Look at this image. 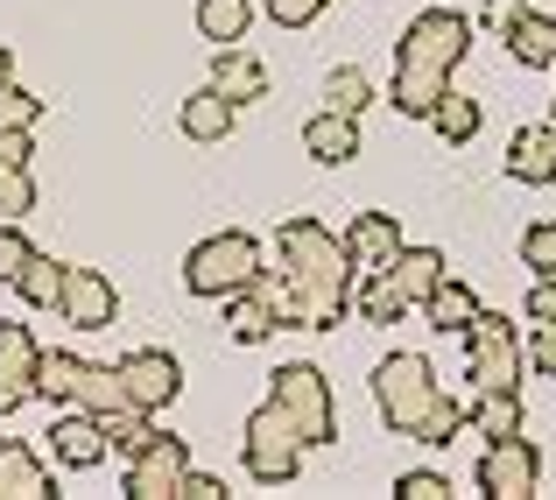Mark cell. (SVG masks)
<instances>
[{"instance_id":"6da1fadb","label":"cell","mask_w":556,"mask_h":500,"mask_svg":"<svg viewBox=\"0 0 556 500\" xmlns=\"http://www.w3.org/2000/svg\"><path fill=\"white\" fill-rule=\"evenodd\" d=\"M275 254H282V283H289V325L303 332H339L353 311V254H345L339 233H325L317 218H289L275 233Z\"/></svg>"},{"instance_id":"7a4b0ae2","label":"cell","mask_w":556,"mask_h":500,"mask_svg":"<svg viewBox=\"0 0 556 500\" xmlns=\"http://www.w3.org/2000/svg\"><path fill=\"white\" fill-rule=\"evenodd\" d=\"M36 395L56 409H85V416H106V409H135L121 388V374L99 360H78V352H42V374H36Z\"/></svg>"},{"instance_id":"3957f363","label":"cell","mask_w":556,"mask_h":500,"mask_svg":"<svg viewBox=\"0 0 556 500\" xmlns=\"http://www.w3.org/2000/svg\"><path fill=\"white\" fill-rule=\"evenodd\" d=\"M303 437H296V423L282 416V402H261L254 416H247V437H240V465H247V479H261V487H289V479L303 473Z\"/></svg>"},{"instance_id":"277c9868","label":"cell","mask_w":556,"mask_h":500,"mask_svg":"<svg viewBox=\"0 0 556 500\" xmlns=\"http://www.w3.org/2000/svg\"><path fill=\"white\" fill-rule=\"evenodd\" d=\"M254 275H261V240L254 233H212V240L190 247V261H184L190 297H212V303H226L232 289H247Z\"/></svg>"},{"instance_id":"5b68a950","label":"cell","mask_w":556,"mask_h":500,"mask_svg":"<svg viewBox=\"0 0 556 500\" xmlns=\"http://www.w3.org/2000/svg\"><path fill=\"white\" fill-rule=\"evenodd\" d=\"M374 402H380V416H388V430H394V437H416L422 409L437 402V374H430V360H422V352H388V360L374 366Z\"/></svg>"},{"instance_id":"8992f818","label":"cell","mask_w":556,"mask_h":500,"mask_svg":"<svg viewBox=\"0 0 556 500\" xmlns=\"http://www.w3.org/2000/svg\"><path fill=\"white\" fill-rule=\"evenodd\" d=\"M268 380H275V395H268V402H282V416L296 423V437H303L311 451L339 437V409H331V380L317 374L311 360H296V366H275Z\"/></svg>"},{"instance_id":"52a82bcc","label":"cell","mask_w":556,"mask_h":500,"mask_svg":"<svg viewBox=\"0 0 556 500\" xmlns=\"http://www.w3.org/2000/svg\"><path fill=\"white\" fill-rule=\"evenodd\" d=\"M521 366H529V352H521V338L501 311H479L465 325V380L472 388H515Z\"/></svg>"},{"instance_id":"ba28073f","label":"cell","mask_w":556,"mask_h":500,"mask_svg":"<svg viewBox=\"0 0 556 500\" xmlns=\"http://www.w3.org/2000/svg\"><path fill=\"white\" fill-rule=\"evenodd\" d=\"M472 50V22L451 8H430L416 14V22L402 28V50H394V64H422V71H458V57Z\"/></svg>"},{"instance_id":"9c48e42d","label":"cell","mask_w":556,"mask_h":500,"mask_svg":"<svg viewBox=\"0 0 556 500\" xmlns=\"http://www.w3.org/2000/svg\"><path fill=\"white\" fill-rule=\"evenodd\" d=\"M226 325H232V338L240 346H261V338H275L289 325V283L275 268H261L247 289H232L226 297Z\"/></svg>"},{"instance_id":"30bf717a","label":"cell","mask_w":556,"mask_h":500,"mask_svg":"<svg viewBox=\"0 0 556 500\" xmlns=\"http://www.w3.org/2000/svg\"><path fill=\"white\" fill-rule=\"evenodd\" d=\"M472 479H479V493H486V500H529L535 479H543V451H535L521 430L515 437H493Z\"/></svg>"},{"instance_id":"8fae6325","label":"cell","mask_w":556,"mask_h":500,"mask_svg":"<svg viewBox=\"0 0 556 500\" xmlns=\"http://www.w3.org/2000/svg\"><path fill=\"white\" fill-rule=\"evenodd\" d=\"M184 473H190L184 437H163V430H155L149 445L127 459V500H177L184 493Z\"/></svg>"},{"instance_id":"7c38bea8","label":"cell","mask_w":556,"mask_h":500,"mask_svg":"<svg viewBox=\"0 0 556 500\" xmlns=\"http://www.w3.org/2000/svg\"><path fill=\"white\" fill-rule=\"evenodd\" d=\"M113 374H121V388H127V402L135 409H169L177 402V388H184V366H177V352H155V346H141V352H127L121 366H113Z\"/></svg>"},{"instance_id":"4fadbf2b","label":"cell","mask_w":556,"mask_h":500,"mask_svg":"<svg viewBox=\"0 0 556 500\" xmlns=\"http://www.w3.org/2000/svg\"><path fill=\"white\" fill-rule=\"evenodd\" d=\"M56 317L78 332H113V317H121V297H113V283L99 268H64V297H56Z\"/></svg>"},{"instance_id":"5bb4252c","label":"cell","mask_w":556,"mask_h":500,"mask_svg":"<svg viewBox=\"0 0 556 500\" xmlns=\"http://www.w3.org/2000/svg\"><path fill=\"white\" fill-rule=\"evenodd\" d=\"M36 374H42V346L28 325H0V416H14V409L36 395Z\"/></svg>"},{"instance_id":"9a60e30c","label":"cell","mask_w":556,"mask_h":500,"mask_svg":"<svg viewBox=\"0 0 556 500\" xmlns=\"http://www.w3.org/2000/svg\"><path fill=\"white\" fill-rule=\"evenodd\" d=\"M507 176H515V184H529V190L556 184V121L521 127V135L507 141Z\"/></svg>"},{"instance_id":"2e32d148","label":"cell","mask_w":556,"mask_h":500,"mask_svg":"<svg viewBox=\"0 0 556 500\" xmlns=\"http://www.w3.org/2000/svg\"><path fill=\"white\" fill-rule=\"evenodd\" d=\"M394 247H402V226H394V212H359L353 226H345V254H353V268H359V275L388 268Z\"/></svg>"},{"instance_id":"e0dca14e","label":"cell","mask_w":556,"mask_h":500,"mask_svg":"<svg viewBox=\"0 0 556 500\" xmlns=\"http://www.w3.org/2000/svg\"><path fill=\"white\" fill-rule=\"evenodd\" d=\"M50 451H56V465H71V473H92V465L106 459V430H99V416L71 409V416H56Z\"/></svg>"},{"instance_id":"ac0fdd59","label":"cell","mask_w":556,"mask_h":500,"mask_svg":"<svg viewBox=\"0 0 556 500\" xmlns=\"http://www.w3.org/2000/svg\"><path fill=\"white\" fill-rule=\"evenodd\" d=\"M50 465L22 445V437H0V500H50Z\"/></svg>"},{"instance_id":"d6986e66","label":"cell","mask_w":556,"mask_h":500,"mask_svg":"<svg viewBox=\"0 0 556 500\" xmlns=\"http://www.w3.org/2000/svg\"><path fill=\"white\" fill-rule=\"evenodd\" d=\"M444 275H451V268H444V254H437V247H394V261H388V283L408 297V311H416V303L430 297Z\"/></svg>"},{"instance_id":"ffe728a7","label":"cell","mask_w":556,"mask_h":500,"mask_svg":"<svg viewBox=\"0 0 556 500\" xmlns=\"http://www.w3.org/2000/svg\"><path fill=\"white\" fill-rule=\"evenodd\" d=\"M507 57H515V64H529V71H556V22L521 8L515 22H507Z\"/></svg>"},{"instance_id":"44dd1931","label":"cell","mask_w":556,"mask_h":500,"mask_svg":"<svg viewBox=\"0 0 556 500\" xmlns=\"http://www.w3.org/2000/svg\"><path fill=\"white\" fill-rule=\"evenodd\" d=\"M303 149H311L317 163H331V170L353 163V155H359V121H353V113H331V107H325L311 127H303Z\"/></svg>"},{"instance_id":"7402d4cb","label":"cell","mask_w":556,"mask_h":500,"mask_svg":"<svg viewBox=\"0 0 556 500\" xmlns=\"http://www.w3.org/2000/svg\"><path fill=\"white\" fill-rule=\"evenodd\" d=\"M451 92V71H422V64H394V113L430 121V107Z\"/></svg>"},{"instance_id":"603a6c76","label":"cell","mask_w":556,"mask_h":500,"mask_svg":"<svg viewBox=\"0 0 556 500\" xmlns=\"http://www.w3.org/2000/svg\"><path fill=\"white\" fill-rule=\"evenodd\" d=\"M232 121H240V107H232L218 85H204V92L184 99V135H190V141H226Z\"/></svg>"},{"instance_id":"cb8c5ba5","label":"cell","mask_w":556,"mask_h":500,"mask_svg":"<svg viewBox=\"0 0 556 500\" xmlns=\"http://www.w3.org/2000/svg\"><path fill=\"white\" fill-rule=\"evenodd\" d=\"M416 311L430 317V332H458V338H465V325H472V317H479V297H472V289L458 283V275H444V283H437L430 297L416 303Z\"/></svg>"},{"instance_id":"d4e9b609","label":"cell","mask_w":556,"mask_h":500,"mask_svg":"<svg viewBox=\"0 0 556 500\" xmlns=\"http://www.w3.org/2000/svg\"><path fill=\"white\" fill-rule=\"evenodd\" d=\"M212 85L232 99V107H247V99H261V92H268V71H261L247 50H232V42H226V50L212 57Z\"/></svg>"},{"instance_id":"484cf974","label":"cell","mask_w":556,"mask_h":500,"mask_svg":"<svg viewBox=\"0 0 556 500\" xmlns=\"http://www.w3.org/2000/svg\"><path fill=\"white\" fill-rule=\"evenodd\" d=\"M465 423H472L479 437H515L521 430V395L515 388H479V402L465 409Z\"/></svg>"},{"instance_id":"4316f807","label":"cell","mask_w":556,"mask_h":500,"mask_svg":"<svg viewBox=\"0 0 556 500\" xmlns=\"http://www.w3.org/2000/svg\"><path fill=\"white\" fill-rule=\"evenodd\" d=\"M14 289H22V303H36V311H56V297H64V261L56 254H28L22 275H14Z\"/></svg>"},{"instance_id":"83f0119b","label":"cell","mask_w":556,"mask_h":500,"mask_svg":"<svg viewBox=\"0 0 556 500\" xmlns=\"http://www.w3.org/2000/svg\"><path fill=\"white\" fill-rule=\"evenodd\" d=\"M353 311L367 317V325H402V317H408V297L388 283V268H374V275H367V289L353 297Z\"/></svg>"},{"instance_id":"f1b7e54d","label":"cell","mask_w":556,"mask_h":500,"mask_svg":"<svg viewBox=\"0 0 556 500\" xmlns=\"http://www.w3.org/2000/svg\"><path fill=\"white\" fill-rule=\"evenodd\" d=\"M247 22H254V8L247 0H198V28H204V42H240L247 36Z\"/></svg>"},{"instance_id":"f546056e","label":"cell","mask_w":556,"mask_h":500,"mask_svg":"<svg viewBox=\"0 0 556 500\" xmlns=\"http://www.w3.org/2000/svg\"><path fill=\"white\" fill-rule=\"evenodd\" d=\"M99 430H106V451L135 459V451L155 437V423H149V409H106V416H99Z\"/></svg>"},{"instance_id":"4dcf8cb0","label":"cell","mask_w":556,"mask_h":500,"mask_svg":"<svg viewBox=\"0 0 556 500\" xmlns=\"http://www.w3.org/2000/svg\"><path fill=\"white\" fill-rule=\"evenodd\" d=\"M367 99H374V85H367V71H359V64H339L325 78V107L331 113H353V121H359V113H367Z\"/></svg>"},{"instance_id":"1f68e13d","label":"cell","mask_w":556,"mask_h":500,"mask_svg":"<svg viewBox=\"0 0 556 500\" xmlns=\"http://www.w3.org/2000/svg\"><path fill=\"white\" fill-rule=\"evenodd\" d=\"M430 127H437L444 141H472V135H479V107H472L465 92H444V99L430 107Z\"/></svg>"},{"instance_id":"d6a6232c","label":"cell","mask_w":556,"mask_h":500,"mask_svg":"<svg viewBox=\"0 0 556 500\" xmlns=\"http://www.w3.org/2000/svg\"><path fill=\"white\" fill-rule=\"evenodd\" d=\"M458 430H465V409L451 402L444 388H437V402L422 409V423H416V445H451V437H458Z\"/></svg>"},{"instance_id":"836d02e7","label":"cell","mask_w":556,"mask_h":500,"mask_svg":"<svg viewBox=\"0 0 556 500\" xmlns=\"http://www.w3.org/2000/svg\"><path fill=\"white\" fill-rule=\"evenodd\" d=\"M521 261H529L535 275H556V226L549 218H535V226L521 233Z\"/></svg>"},{"instance_id":"e575fe53","label":"cell","mask_w":556,"mask_h":500,"mask_svg":"<svg viewBox=\"0 0 556 500\" xmlns=\"http://www.w3.org/2000/svg\"><path fill=\"white\" fill-rule=\"evenodd\" d=\"M42 121V99L22 92V85H0V127H36Z\"/></svg>"},{"instance_id":"d590c367","label":"cell","mask_w":556,"mask_h":500,"mask_svg":"<svg viewBox=\"0 0 556 500\" xmlns=\"http://www.w3.org/2000/svg\"><path fill=\"white\" fill-rule=\"evenodd\" d=\"M36 204V184H28V163L22 170H0V218H22Z\"/></svg>"},{"instance_id":"8d00e7d4","label":"cell","mask_w":556,"mask_h":500,"mask_svg":"<svg viewBox=\"0 0 556 500\" xmlns=\"http://www.w3.org/2000/svg\"><path fill=\"white\" fill-rule=\"evenodd\" d=\"M325 8H339V0H268V14H275V28H311Z\"/></svg>"},{"instance_id":"74e56055","label":"cell","mask_w":556,"mask_h":500,"mask_svg":"<svg viewBox=\"0 0 556 500\" xmlns=\"http://www.w3.org/2000/svg\"><path fill=\"white\" fill-rule=\"evenodd\" d=\"M36 254V247L22 240V233H14V218H0V283H14V275H22V261Z\"/></svg>"},{"instance_id":"f35d334b","label":"cell","mask_w":556,"mask_h":500,"mask_svg":"<svg viewBox=\"0 0 556 500\" xmlns=\"http://www.w3.org/2000/svg\"><path fill=\"white\" fill-rule=\"evenodd\" d=\"M394 493H402V500H451V479L444 473H402Z\"/></svg>"},{"instance_id":"ab89813d","label":"cell","mask_w":556,"mask_h":500,"mask_svg":"<svg viewBox=\"0 0 556 500\" xmlns=\"http://www.w3.org/2000/svg\"><path fill=\"white\" fill-rule=\"evenodd\" d=\"M521 352H529V366H535V374H549V380H556V325H535Z\"/></svg>"},{"instance_id":"60d3db41","label":"cell","mask_w":556,"mask_h":500,"mask_svg":"<svg viewBox=\"0 0 556 500\" xmlns=\"http://www.w3.org/2000/svg\"><path fill=\"white\" fill-rule=\"evenodd\" d=\"M529 317H535V325H556V275H535V289H529Z\"/></svg>"},{"instance_id":"b9f144b4","label":"cell","mask_w":556,"mask_h":500,"mask_svg":"<svg viewBox=\"0 0 556 500\" xmlns=\"http://www.w3.org/2000/svg\"><path fill=\"white\" fill-rule=\"evenodd\" d=\"M28 163V127H0V170H22Z\"/></svg>"},{"instance_id":"7bdbcfd3","label":"cell","mask_w":556,"mask_h":500,"mask_svg":"<svg viewBox=\"0 0 556 500\" xmlns=\"http://www.w3.org/2000/svg\"><path fill=\"white\" fill-rule=\"evenodd\" d=\"M177 500H226V479H212V473H184V493Z\"/></svg>"},{"instance_id":"ee69618b","label":"cell","mask_w":556,"mask_h":500,"mask_svg":"<svg viewBox=\"0 0 556 500\" xmlns=\"http://www.w3.org/2000/svg\"><path fill=\"white\" fill-rule=\"evenodd\" d=\"M515 14H521V0H486V8H479V22L507 36V22H515Z\"/></svg>"},{"instance_id":"f6af8a7d","label":"cell","mask_w":556,"mask_h":500,"mask_svg":"<svg viewBox=\"0 0 556 500\" xmlns=\"http://www.w3.org/2000/svg\"><path fill=\"white\" fill-rule=\"evenodd\" d=\"M0 85H14V57H8V42H0Z\"/></svg>"},{"instance_id":"bcb514c9","label":"cell","mask_w":556,"mask_h":500,"mask_svg":"<svg viewBox=\"0 0 556 500\" xmlns=\"http://www.w3.org/2000/svg\"><path fill=\"white\" fill-rule=\"evenodd\" d=\"M549 121H556V99H549Z\"/></svg>"}]
</instances>
